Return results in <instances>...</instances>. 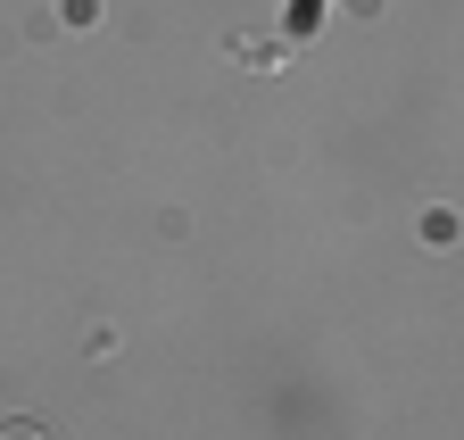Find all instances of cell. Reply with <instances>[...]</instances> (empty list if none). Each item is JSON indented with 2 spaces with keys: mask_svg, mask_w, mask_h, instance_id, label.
Instances as JSON below:
<instances>
[{
  "mask_svg": "<svg viewBox=\"0 0 464 440\" xmlns=\"http://www.w3.org/2000/svg\"><path fill=\"white\" fill-rule=\"evenodd\" d=\"M0 440H58L50 424H0Z\"/></svg>",
  "mask_w": 464,
  "mask_h": 440,
  "instance_id": "obj_1",
  "label": "cell"
}]
</instances>
